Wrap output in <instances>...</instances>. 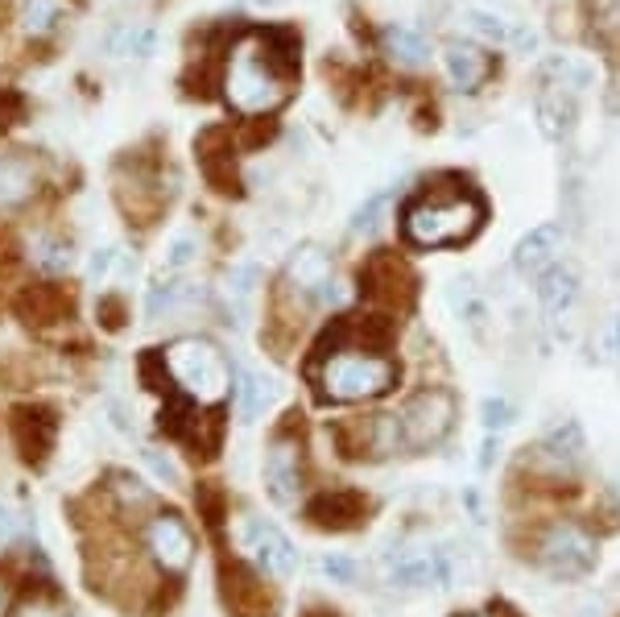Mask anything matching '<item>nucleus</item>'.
I'll return each instance as SVG.
<instances>
[{"instance_id": "1", "label": "nucleus", "mask_w": 620, "mask_h": 617, "mask_svg": "<svg viewBox=\"0 0 620 617\" xmlns=\"http://www.w3.org/2000/svg\"><path fill=\"white\" fill-rule=\"evenodd\" d=\"M397 385V364L369 349H340L319 364V390L331 402H364Z\"/></svg>"}, {"instance_id": "2", "label": "nucleus", "mask_w": 620, "mask_h": 617, "mask_svg": "<svg viewBox=\"0 0 620 617\" xmlns=\"http://www.w3.org/2000/svg\"><path fill=\"white\" fill-rule=\"evenodd\" d=\"M480 204L472 195H422L405 207L402 228L405 237L422 245V249H438V245H455L467 240L480 228Z\"/></svg>"}, {"instance_id": "3", "label": "nucleus", "mask_w": 620, "mask_h": 617, "mask_svg": "<svg viewBox=\"0 0 620 617\" xmlns=\"http://www.w3.org/2000/svg\"><path fill=\"white\" fill-rule=\"evenodd\" d=\"M166 369H170L174 385L190 394L195 402H224L228 385H232V369L224 361V352L207 340H174L166 349Z\"/></svg>"}, {"instance_id": "4", "label": "nucleus", "mask_w": 620, "mask_h": 617, "mask_svg": "<svg viewBox=\"0 0 620 617\" xmlns=\"http://www.w3.org/2000/svg\"><path fill=\"white\" fill-rule=\"evenodd\" d=\"M224 92L232 100V109L248 112V116H261V112L278 109L286 88L273 75V66L265 59L261 42H245L236 47V54L228 59V80H224Z\"/></svg>"}, {"instance_id": "5", "label": "nucleus", "mask_w": 620, "mask_h": 617, "mask_svg": "<svg viewBox=\"0 0 620 617\" xmlns=\"http://www.w3.org/2000/svg\"><path fill=\"white\" fill-rule=\"evenodd\" d=\"M596 559H600V547H596V538L588 531H579V526H555L550 535L542 538V547H538V564H542L550 576L558 580H579V576H588L596 568Z\"/></svg>"}, {"instance_id": "6", "label": "nucleus", "mask_w": 620, "mask_h": 617, "mask_svg": "<svg viewBox=\"0 0 620 617\" xmlns=\"http://www.w3.org/2000/svg\"><path fill=\"white\" fill-rule=\"evenodd\" d=\"M236 538H240V547L257 568L273 572V576H294L298 572V547L261 514H245Z\"/></svg>"}, {"instance_id": "7", "label": "nucleus", "mask_w": 620, "mask_h": 617, "mask_svg": "<svg viewBox=\"0 0 620 617\" xmlns=\"http://www.w3.org/2000/svg\"><path fill=\"white\" fill-rule=\"evenodd\" d=\"M455 423V402L443 390H426V394L410 398L397 414V428H402L405 448H431L451 431Z\"/></svg>"}, {"instance_id": "8", "label": "nucleus", "mask_w": 620, "mask_h": 617, "mask_svg": "<svg viewBox=\"0 0 620 617\" xmlns=\"http://www.w3.org/2000/svg\"><path fill=\"white\" fill-rule=\"evenodd\" d=\"M393 585L402 588H451L455 585V564L443 547H414L389 564Z\"/></svg>"}, {"instance_id": "9", "label": "nucleus", "mask_w": 620, "mask_h": 617, "mask_svg": "<svg viewBox=\"0 0 620 617\" xmlns=\"http://www.w3.org/2000/svg\"><path fill=\"white\" fill-rule=\"evenodd\" d=\"M265 490L278 506H294L302 497V460H298V443H273L265 456Z\"/></svg>"}, {"instance_id": "10", "label": "nucleus", "mask_w": 620, "mask_h": 617, "mask_svg": "<svg viewBox=\"0 0 620 617\" xmlns=\"http://www.w3.org/2000/svg\"><path fill=\"white\" fill-rule=\"evenodd\" d=\"M149 552H154V559L162 568L186 572L190 555H195V538H190V531H186V523L178 514H162V518L149 523Z\"/></svg>"}, {"instance_id": "11", "label": "nucleus", "mask_w": 620, "mask_h": 617, "mask_svg": "<svg viewBox=\"0 0 620 617\" xmlns=\"http://www.w3.org/2000/svg\"><path fill=\"white\" fill-rule=\"evenodd\" d=\"M558 254H562V233H558L555 224H538V228H529L526 237L517 240V249H513V266L529 274V278H538L546 266H555Z\"/></svg>"}, {"instance_id": "12", "label": "nucleus", "mask_w": 620, "mask_h": 617, "mask_svg": "<svg viewBox=\"0 0 620 617\" xmlns=\"http://www.w3.org/2000/svg\"><path fill=\"white\" fill-rule=\"evenodd\" d=\"M534 290H538V302H542L546 316H567L579 302V274L567 261H555L534 278Z\"/></svg>"}, {"instance_id": "13", "label": "nucleus", "mask_w": 620, "mask_h": 617, "mask_svg": "<svg viewBox=\"0 0 620 617\" xmlns=\"http://www.w3.org/2000/svg\"><path fill=\"white\" fill-rule=\"evenodd\" d=\"M575 121H579V100H575V92L546 83V92L538 95V128H542L550 142H567Z\"/></svg>"}, {"instance_id": "14", "label": "nucleus", "mask_w": 620, "mask_h": 617, "mask_svg": "<svg viewBox=\"0 0 620 617\" xmlns=\"http://www.w3.org/2000/svg\"><path fill=\"white\" fill-rule=\"evenodd\" d=\"M286 278H290L298 290H307L310 299H319V295L327 290V282L335 278L331 254L319 249V245H302V249H294V257L286 261Z\"/></svg>"}, {"instance_id": "15", "label": "nucleus", "mask_w": 620, "mask_h": 617, "mask_svg": "<svg viewBox=\"0 0 620 617\" xmlns=\"http://www.w3.org/2000/svg\"><path fill=\"white\" fill-rule=\"evenodd\" d=\"M278 381L261 373V369H245L240 381H236V407H240V419L245 423H261L265 414L278 407Z\"/></svg>"}, {"instance_id": "16", "label": "nucleus", "mask_w": 620, "mask_h": 617, "mask_svg": "<svg viewBox=\"0 0 620 617\" xmlns=\"http://www.w3.org/2000/svg\"><path fill=\"white\" fill-rule=\"evenodd\" d=\"M224 597H228V609L236 617H269L273 614V601H269V588L252 576V572L232 568L224 576Z\"/></svg>"}, {"instance_id": "17", "label": "nucleus", "mask_w": 620, "mask_h": 617, "mask_svg": "<svg viewBox=\"0 0 620 617\" xmlns=\"http://www.w3.org/2000/svg\"><path fill=\"white\" fill-rule=\"evenodd\" d=\"M443 71H447V83L455 92H476L484 83V75H488V59L472 42H451L443 50Z\"/></svg>"}, {"instance_id": "18", "label": "nucleus", "mask_w": 620, "mask_h": 617, "mask_svg": "<svg viewBox=\"0 0 620 617\" xmlns=\"http://www.w3.org/2000/svg\"><path fill=\"white\" fill-rule=\"evenodd\" d=\"M360 518H364L360 493H327L319 506H310V523L327 526V531H348Z\"/></svg>"}, {"instance_id": "19", "label": "nucleus", "mask_w": 620, "mask_h": 617, "mask_svg": "<svg viewBox=\"0 0 620 617\" xmlns=\"http://www.w3.org/2000/svg\"><path fill=\"white\" fill-rule=\"evenodd\" d=\"M381 47H385V54L397 66H422L431 59V42L418 30H405V25H389L381 33Z\"/></svg>"}, {"instance_id": "20", "label": "nucleus", "mask_w": 620, "mask_h": 617, "mask_svg": "<svg viewBox=\"0 0 620 617\" xmlns=\"http://www.w3.org/2000/svg\"><path fill=\"white\" fill-rule=\"evenodd\" d=\"M542 80L579 95L596 83V66H591L588 59H567V54H555V59H546L542 63Z\"/></svg>"}, {"instance_id": "21", "label": "nucleus", "mask_w": 620, "mask_h": 617, "mask_svg": "<svg viewBox=\"0 0 620 617\" xmlns=\"http://www.w3.org/2000/svg\"><path fill=\"white\" fill-rule=\"evenodd\" d=\"M38 187V175L25 158H0V207L25 204Z\"/></svg>"}, {"instance_id": "22", "label": "nucleus", "mask_w": 620, "mask_h": 617, "mask_svg": "<svg viewBox=\"0 0 620 617\" xmlns=\"http://www.w3.org/2000/svg\"><path fill=\"white\" fill-rule=\"evenodd\" d=\"M62 13H66V0H25L21 4V30L30 38H46L59 30Z\"/></svg>"}, {"instance_id": "23", "label": "nucleus", "mask_w": 620, "mask_h": 617, "mask_svg": "<svg viewBox=\"0 0 620 617\" xmlns=\"http://www.w3.org/2000/svg\"><path fill=\"white\" fill-rule=\"evenodd\" d=\"M451 307H455V316L464 319V323H472V328H484V323H488L484 299L476 295V286L467 282V278H459V282L451 286Z\"/></svg>"}, {"instance_id": "24", "label": "nucleus", "mask_w": 620, "mask_h": 617, "mask_svg": "<svg viewBox=\"0 0 620 617\" xmlns=\"http://www.w3.org/2000/svg\"><path fill=\"white\" fill-rule=\"evenodd\" d=\"M467 30H476L484 42H513V33H517V30H509V21H500V17L488 13V9H472V13H467Z\"/></svg>"}, {"instance_id": "25", "label": "nucleus", "mask_w": 620, "mask_h": 617, "mask_svg": "<svg viewBox=\"0 0 620 617\" xmlns=\"http://www.w3.org/2000/svg\"><path fill=\"white\" fill-rule=\"evenodd\" d=\"M546 452H562L567 460H575L579 452H583V428H579V423H562V428H555L550 435H546Z\"/></svg>"}, {"instance_id": "26", "label": "nucleus", "mask_w": 620, "mask_h": 617, "mask_svg": "<svg viewBox=\"0 0 620 617\" xmlns=\"http://www.w3.org/2000/svg\"><path fill=\"white\" fill-rule=\"evenodd\" d=\"M381 212H385V195H369V199H364V204L352 212L348 228H352V233H360V237H369L372 228L381 224Z\"/></svg>"}, {"instance_id": "27", "label": "nucleus", "mask_w": 620, "mask_h": 617, "mask_svg": "<svg viewBox=\"0 0 620 617\" xmlns=\"http://www.w3.org/2000/svg\"><path fill=\"white\" fill-rule=\"evenodd\" d=\"M323 576L327 580H335V585H360V564L352 555H323Z\"/></svg>"}, {"instance_id": "28", "label": "nucleus", "mask_w": 620, "mask_h": 617, "mask_svg": "<svg viewBox=\"0 0 620 617\" xmlns=\"http://www.w3.org/2000/svg\"><path fill=\"white\" fill-rule=\"evenodd\" d=\"M33 257H38V266H42V269H54V274L71 266V249H66L62 240H54V237H42V240H38V245H33Z\"/></svg>"}, {"instance_id": "29", "label": "nucleus", "mask_w": 620, "mask_h": 617, "mask_svg": "<svg viewBox=\"0 0 620 617\" xmlns=\"http://www.w3.org/2000/svg\"><path fill=\"white\" fill-rule=\"evenodd\" d=\"M195 254H199V237H195V233H178V237L170 240V249H166V269L178 274L183 266L195 261Z\"/></svg>"}, {"instance_id": "30", "label": "nucleus", "mask_w": 620, "mask_h": 617, "mask_svg": "<svg viewBox=\"0 0 620 617\" xmlns=\"http://www.w3.org/2000/svg\"><path fill=\"white\" fill-rule=\"evenodd\" d=\"M517 419V407H509L505 398H488L484 402V428L488 431H500L505 423H513Z\"/></svg>"}, {"instance_id": "31", "label": "nucleus", "mask_w": 620, "mask_h": 617, "mask_svg": "<svg viewBox=\"0 0 620 617\" xmlns=\"http://www.w3.org/2000/svg\"><path fill=\"white\" fill-rule=\"evenodd\" d=\"M261 286V266L257 261H248V266H240L232 274V295H236V302H245L252 290Z\"/></svg>"}, {"instance_id": "32", "label": "nucleus", "mask_w": 620, "mask_h": 617, "mask_svg": "<svg viewBox=\"0 0 620 617\" xmlns=\"http://www.w3.org/2000/svg\"><path fill=\"white\" fill-rule=\"evenodd\" d=\"M596 21H600V30L620 38V0H600V9H596Z\"/></svg>"}, {"instance_id": "33", "label": "nucleus", "mask_w": 620, "mask_h": 617, "mask_svg": "<svg viewBox=\"0 0 620 617\" xmlns=\"http://www.w3.org/2000/svg\"><path fill=\"white\" fill-rule=\"evenodd\" d=\"M116 254H121V249H112V245H104V249H95V254L87 257V278H92V282H100V278L108 274L112 261H116Z\"/></svg>"}, {"instance_id": "34", "label": "nucleus", "mask_w": 620, "mask_h": 617, "mask_svg": "<svg viewBox=\"0 0 620 617\" xmlns=\"http://www.w3.org/2000/svg\"><path fill=\"white\" fill-rule=\"evenodd\" d=\"M145 460H149V464H154V473L162 476V481H166V485H174V481H178V473H174V469H170V460L162 456V452H149V448H145Z\"/></svg>"}, {"instance_id": "35", "label": "nucleus", "mask_w": 620, "mask_h": 617, "mask_svg": "<svg viewBox=\"0 0 620 617\" xmlns=\"http://www.w3.org/2000/svg\"><path fill=\"white\" fill-rule=\"evenodd\" d=\"M464 502H467V514H472V523H484V502L476 497V490H467Z\"/></svg>"}, {"instance_id": "36", "label": "nucleus", "mask_w": 620, "mask_h": 617, "mask_svg": "<svg viewBox=\"0 0 620 617\" xmlns=\"http://www.w3.org/2000/svg\"><path fill=\"white\" fill-rule=\"evenodd\" d=\"M608 352H612V357H620V311L617 316H612V328H608Z\"/></svg>"}, {"instance_id": "37", "label": "nucleus", "mask_w": 620, "mask_h": 617, "mask_svg": "<svg viewBox=\"0 0 620 617\" xmlns=\"http://www.w3.org/2000/svg\"><path fill=\"white\" fill-rule=\"evenodd\" d=\"M496 460V431H488V440H484V452H480V469H493Z\"/></svg>"}, {"instance_id": "38", "label": "nucleus", "mask_w": 620, "mask_h": 617, "mask_svg": "<svg viewBox=\"0 0 620 617\" xmlns=\"http://www.w3.org/2000/svg\"><path fill=\"white\" fill-rule=\"evenodd\" d=\"M261 4H278V0H261Z\"/></svg>"}]
</instances>
